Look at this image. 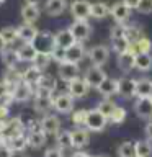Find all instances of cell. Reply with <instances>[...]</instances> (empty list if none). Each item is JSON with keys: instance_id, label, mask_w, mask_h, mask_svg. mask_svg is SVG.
Instances as JSON below:
<instances>
[{"instance_id": "1", "label": "cell", "mask_w": 152, "mask_h": 157, "mask_svg": "<svg viewBox=\"0 0 152 157\" xmlns=\"http://www.w3.org/2000/svg\"><path fill=\"white\" fill-rule=\"evenodd\" d=\"M108 123V118L103 115L101 111H98L97 108L95 110H88V115H87V123H85V128L88 131H103L105 129Z\"/></svg>"}, {"instance_id": "2", "label": "cell", "mask_w": 152, "mask_h": 157, "mask_svg": "<svg viewBox=\"0 0 152 157\" xmlns=\"http://www.w3.org/2000/svg\"><path fill=\"white\" fill-rule=\"evenodd\" d=\"M34 48L38 49V52H48L51 54L52 49L56 48V38H54L52 33H48V31H39L36 39L33 41Z\"/></svg>"}, {"instance_id": "3", "label": "cell", "mask_w": 152, "mask_h": 157, "mask_svg": "<svg viewBox=\"0 0 152 157\" xmlns=\"http://www.w3.org/2000/svg\"><path fill=\"white\" fill-rule=\"evenodd\" d=\"M70 15L74 20H87L90 18V12H92V2L88 0H74L69 5Z\"/></svg>"}, {"instance_id": "4", "label": "cell", "mask_w": 152, "mask_h": 157, "mask_svg": "<svg viewBox=\"0 0 152 157\" xmlns=\"http://www.w3.org/2000/svg\"><path fill=\"white\" fill-rule=\"evenodd\" d=\"M69 29H70V33L74 34L75 41H78V43L87 41L92 34V26L88 25L87 20H75V21L69 26Z\"/></svg>"}, {"instance_id": "5", "label": "cell", "mask_w": 152, "mask_h": 157, "mask_svg": "<svg viewBox=\"0 0 152 157\" xmlns=\"http://www.w3.org/2000/svg\"><path fill=\"white\" fill-rule=\"evenodd\" d=\"M88 59H90L92 66L103 67L108 62V59H110V49H108L105 44L93 46L90 51H88Z\"/></svg>"}, {"instance_id": "6", "label": "cell", "mask_w": 152, "mask_h": 157, "mask_svg": "<svg viewBox=\"0 0 152 157\" xmlns=\"http://www.w3.org/2000/svg\"><path fill=\"white\" fill-rule=\"evenodd\" d=\"M52 106L57 113H62V115H69V113L74 111V97L70 93H59V95L54 97L52 100Z\"/></svg>"}, {"instance_id": "7", "label": "cell", "mask_w": 152, "mask_h": 157, "mask_svg": "<svg viewBox=\"0 0 152 157\" xmlns=\"http://www.w3.org/2000/svg\"><path fill=\"white\" fill-rule=\"evenodd\" d=\"M39 126L46 136H56L61 131V120L56 115H44L39 121Z\"/></svg>"}, {"instance_id": "8", "label": "cell", "mask_w": 152, "mask_h": 157, "mask_svg": "<svg viewBox=\"0 0 152 157\" xmlns=\"http://www.w3.org/2000/svg\"><path fill=\"white\" fill-rule=\"evenodd\" d=\"M57 74H59V78L64 82H70L74 78L80 77L78 74H80V69H78V64H74V62H62L59 64V69H57Z\"/></svg>"}, {"instance_id": "9", "label": "cell", "mask_w": 152, "mask_h": 157, "mask_svg": "<svg viewBox=\"0 0 152 157\" xmlns=\"http://www.w3.org/2000/svg\"><path fill=\"white\" fill-rule=\"evenodd\" d=\"M83 78H85V82L88 83V87H90V88H98V87H100V83L106 78V74H105V71H103L101 67L92 66L90 69H87Z\"/></svg>"}, {"instance_id": "10", "label": "cell", "mask_w": 152, "mask_h": 157, "mask_svg": "<svg viewBox=\"0 0 152 157\" xmlns=\"http://www.w3.org/2000/svg\"><path fill=\"white\" fill-rule=\"evenodd\" d=\"M70 134H72V147H74V149L82 151L83 147H87L88 142H90L88 129H85L83 126H77L75 129L70 131Z\"/></svg>"}, {"instance_id": "11", "label": "cell", "mask_w": 152, "mask_h": 157, "mask_svg": "<svg viewBox=\"0 0 152 157\" xmlns=\"http://www.w3.org/2000/svg\"><path fill=\"white\" fill-rule=\"evenodd\" d=\"M88 83L85 82L83 77H77L74 80L67 82V92L70 93L74 98H83L88 93Z\"/></svg>"}, {"instance_id": "12", "label": "cell", "mask_w": 152, "mask_h": 157, "mask_svg": "<svg viewBox=\"0 0 152 157\" xmlns=\"http://www.w3.org/2000/svg\"><path fill=\"white\" fill-rule=\"evenodd\" d=\"M34 93V87L29 85V83H26L25 80H21L20 83H17V85L13 87V92H12V97L15 101H26L29 100V98L33 97Z\"/></svg>"}, {"instance_id": "13", "label": "cell", "mask_w": 152, "mask_h": 157, "mask_svg": "<svg viewBox=\"0 0 152 157\" xmlns=\"http://www.w3.org/2000/svg\"><path fill=\"white\" fill-rule=\"evenodd\" d=\"M110 15L115 18L116 23H126L131 17V8L127 7L124 2H116L115 5H111L110 8Z\"/></svg>"}, {"instance_id": "14", "label": "cell", "mask_w": 152, "mask_h": 157, "mask_svg": "<svg viewBox=\"0 0 152 157\" xmlns=\"http://www.w3.org/2000/svg\"><path fill=\"white\" fill-rule=\"evenodd\" d=\"M39 15H41V10H39V5H34V3H26L23 5L21 8V18L25 23H29V25H34L39 20Z\"/></svg>"}, {"instance_id": "15", "label": "cell", "mask_w": 152, "mask_h": 157, "mask_svg": "<svg viewBox=\"0 0 152 157\" xmlns=\"http://www.w3.org/2000/svg\"><path fill=\"white\" fill-rule=\"evenodd\" d=\"M85 56V48H83V43H78L75 41L72 46H69L66 49V57L69 62H74V64H78Z\"/></svg>"}, {"instance_id": "16", "label": "cell", "mask_w": 152, "mask_h": 157, "mask_svg": "<svg viewBox=\"0 0 152 157\" xmlns=\"http://www.w3.org/2000/svg\"><path fill=\"white\" fill-rule=\"evenodd\" d=\"M17 51L21 62H34V59L38 56V49L34 48L33 43H23L20 48H17Z\"/></svg>"}, {"instance_id": "17", "label": "cell", "mask_w": 152, "mask_h": 157, "mask_svg": "<svg viewBox=\"0 0 152 157\" xmlns=\"http://www.w3.org/2000/svg\"><path fill=\"white\" fill-rule=\"evenodd\" d=\"M67 8V0H46L44 3V12L49 17H59L66 12Z\"/></svg>"}, {"instance_id": "18", "label": "cell", "mask_w": 152, "mask_h": 157, "mask_svg": "<svg viewBox=\"0 0 152 157\" xmlns=\"http://www.w3.org/2000/svg\"><path fill=\"white\" fill-rule=\"evenodd\" d=\"M118 95L129 98L132 95H136V80L127 77H123L118 80Z\"/></svg>"}, {"instance_id": "19", "label": "cell", "mask_w": 152, "mask_h": 157, "mask_svg": "<svg viewBox=\"0 0 152 157\" xmlns=\"http://www.w3.org/2000/svg\"><path fill=\"white\" fill-rule=\"evenodd\" d=\"M38 29L34 28V25H29V23H23L18 26V39L23 43H33L38 36Z\"/></svg>"}, {"instance_id": "20", "label": "cell", "mask_w": 152, "mask_h": 157, "mask_svg": "<svg viewBox=\"0 0 152 157\" xmlns=\"http://www.w3.org/2000/svg\"><path fill=\"white\" fill-rule=\"evenodd\" d=\"M136 113H137V116H139V118H144V120L152 118V97L137 98Z\"/></svg>"}, {"instance_id": "21", "label": "cell", "mask_w": 152, "mask_h": 157, "mask_svg": "<svg viewBox=\"0 0 152 157\" xmlns=\"http://www.w3.org/2000/svg\"><path fill=\"white\" fill-rule=\"evenodd\" d=\"M52 100H54L52 95H34V101H33L34 111H38V113L49 111L51 108H54L52 106Z\"/></svg>"}, {"instance_id": "22", "label": "cell", "mask_w": 152, "mask_h": 157, "mask_svg": "<svg viewBox=\"0 0 152 157\" xmlns=\"http://www.w3.org/2000/svg\"><path fill=\"white\" fill-rule=\"evenodd\" d=\"M134 59H136V54L132 52L131 49L126 52L118 54V67H120L123 72H129L134 69Z\"/></svg>"}, {"instance_id": "23", "label": "cell", "mask_w": 152, "mask_h": 157, "mask_svg": "<svg viewBox=\"0 0 152 157\" xmlns=\"http://www.w3.org/2000/svg\"><path fill=\"white\" fill-rule=\"evenodd\" d=\"M97 90H98V93H100V95H103L105 98H110L111 95L118 93V80H116V78L106 77L105 80L100 83V87H98Z\"/></svg>"}, {"instance_id": "24", "label": "cell", "mask_w": 152, "mask_h": 157, "mask_svg": "<svg viewBox=\"0 0 152 157\" xmlns=\"http://www.w3.org/2000/svg\"><path fill=\"white\" fill-rule=\"evenodd\" d=\"M26 136H28V146L33 147V149H41L46 144V134H44V131L41 128L34 129V131H29Z\"/></svg>"}, {"instance_id": "25", "label": "cell", "mask_w": 152, "mask_h": 157, "mask_svg": "<svg viewBox=\"0 0 152 157\" xmlns=\"http://www.w3.org/2000/svg\"><path fill=\"white\" fill-rule=\"evenodd\" d=\"M134 69L141 72H149L152 69V54L150 52H139L134 59Z\"/></svg>"}, {"instance_id": "26", "label": "cell", "mask_w": 152, "mask_h": 157, "mask_svg": "<svg viewBox=\"0 0 152 157\" xmlns=\"http://www.w3.org/2000/svg\"><path fill=\"white\" fill-rule=\"evenodd\" d=\"M0 54H2V62L5 64L7 69H15L18 62H21L20 57H18V51L13 49L12 46H7V49H5L3 52H0Z\"/></svg>"}, {"instance_id": "27", "label": "cell", "mask_w": 152, "mask_h": 157, "mask_svg": "<svg viewBox=\"0 0 152 157\" xmlns=\"http://www.w3.org/2000/svg\"><path fill=\"white\" fill-rule=\"evenodd\" d=\"M54 38H56V46L64 48V49H67L69 46H72V44L75 43V38H74V34L70 33L69 28L57 31L56 34H54Z\"/></svg>"}, {"instance_id": "28", "label": "cell", "mask_w": 152, "mask_h": 157, "mask_svg": "<svg viewBox=\"0 0 152 157\" xmlns=\"http://www.w3.org/2000/svg\"><path fill=\"white\" fill-rule=\"evenodd\" d=\"M7 146L12 149L13 152H20L23 149H26L28 146V136L25 134H17V136H10L8 141H7Z\"/></svg>"}, {"instance_id": "29", "label": "cell", "mask_w": 152, "mask_h": 157, "mask_svg": "<svg viewBox=\"0 0 152 157\" xmlns=\"http://www.w3.org/2000/svg\"><path fill=\"white\" fill-rule=\"evenodd\" d=\"M152 95V80L147 78H139L136 80V95L137 98H146Z\"/></svg>"}, {"instance_id": "30", "label": "cell", "mask_w": 152, "mask_h": 157, "mask_svg": "<svg viewBox=\"0 0 152 157\" xmlns=\"http://www.w3.org/2000/svg\"><path fill=\"white\" fill-rule=\"evenodd\" d=\"M110 8L105 2H93L92 3V12H90V17L95 18V20H103L110 15Z\"/></svg>"}, {"instance_id": "31", "label": "cell", "mask_w": 152, "mask_h": 157, "mask_svg": "<svg viewBox=\"0 0 152 157\" xmlns=\"http://www.w3.org/2000/svg\"><path fill=\"white\" fill-rule=\"evenodd\" d=\"M41 75H43V71H41V69H38L36 66H31V67H28L26 71L23 72V80L26 82V83H29V85L36 87V83L39 82Z\"/></svg>"}, {"instance_id": "32", "label": "cell", "mask_w": 152, "mask_h": 157, "mask_svg": "<svg viewBox=\"0 0 152 157\" xmlns=\"http://www.w3.org/2000/svg\"><path fill=\"white\" fill-rule=\"evenodd\" d=\"M152 49V41L146 36H141L139 39H136L134 43H131V51L134 54L139 52H150Z\"/></svg>"}, {"instance_id": "33", "label": "cell", "mask_w": 152, "mask_h": 157, "mask_svg": "<svg viewBox=\"0 0 152 157\" xmlns=\"http://www.w3.org/2000/svg\"><path fill=\"white\" fill-rule=\"evenodd\" d=\"M56 146L61 147L62 151L72 147V134L70 131H59L56 134Z\"/></svg>"}, {"instance_id": "34", "label": "cell", "mask_w": 152, "mask_h": 157, "mask_svg": "<svg viewBox=\"0 0 152 157\" xmlns=\"http://www.w3.org/2000/svg\"><path fill=\"white\" fill-rule=\"evenodd\" d=\"M0 36L3 38V41L7 43V46H12V44L18 39V28L15 26H5L0 29Z\"/></svg>"}, {"instance_id": "35", "label": "cell", "mask_w": 152, "mask_h": 157, "mask_svg": "<svg viewBox=\"0 0 152 157\" xmlns=\"http://www.w3.org/2000/svg\"><path fill=\"white\" fill-rule=\"evenodd\" d=\"M136 155L139 157H150L152 155V144L150 141L142 139L136 142Z\"/></svg>"}, {"instance_id": "36", "label": "cell", "mask_w": 152, "mask_h": 157, "mask_svg": "<svg viewBox=\"0 0 152 157\" xmlns=\"http://www.w3.org/2000/svg\"><path fill=\"white\" fill-rule=\"evenodd\" d=\"M51 62H52L51 54H48V52H38V56H36V59H34L33 66H36L38 69H41V71L44 72L49 67V64H51Z\"/></svg>"}, {"instance_id": "37", "label": "cell", "mask_w": 152, "mask_h": 157, "mask_svg": "<svg viewBox=\"0 0 152 157\" xmlns=\"http://www.w3.org/2000/svg\"><path fill=\"white\" fill-rule=\"evenodd\" d=\"M118 155L120 157H134L136 155V142H123V144L118 147Z\"/></svg>"}, {"instance_id": "38", "label": "cell", "mask_w": 152, "mask_h": 157, "mask_svg": "<svg viewBox=\"0 0 152 157\" xmlns=\"http://www.w3.org/2000/svg\"><path fill=\"white\" fill-rule=\"evenodd\" d=\"M115 108H116V103H115V101H111L110 98H105V100H101L100 103H98L97 110H98V111H101L106 118H110V116H111V113L115 111Z\"/></svg>"}, {"instance_id": "39", "label": "cell", "mask_w": 152, "mask_h": 157, "mask_svg": "<svg viewBox=\"0 0 152 157\" xmlns=\"http://www.w3.org/2000/svg\"><path fill=\"white\" fill-rule=\"evenodd\" d=\"M111 41H113V48H115V51L118 54L126 52V51H129V49H131V41L126 36L118 38V39H111Z\"/></svg>"}, {"instance_id": "40", "label": "cell", "mask_w": 152, "mask_h": 157, "mask_svg": "<svg viewBox=\"0 0 152 157\" xmlns=\"http://www.w3.org/2000/svg\"><path fill=\"white\" fill-rule=\"evenodd\" d=\"M124 118H126V110H124L123 106L116 105L115 111L111 113V116L108 118V121H110V123H115V124H120V123L124 121Z\"/></svg>"}, {"instance_id": "41", "label": "cell", "mask_w": 152, "mask_h": 157, "mask_svg": "<svg viewBox=\"0 0 152 157\" xmlns=\"http://www.w3.org/2000/svg\"><path fill=\"white\" fill-rule=\"evenodd\" d=\"M87 115H88V110H75V111H72V123L75 126H85Z\"/></svg>"}, {"instance_id": "42", "label": "cell", "mask_w": 152, "mask_h": 157, "mask_svg": "<svg viewBox=\"0 0 152 157\" xmlns=\"http://www.w3.org/2000/svg\"><path fill=\"white\" fill-rule=\"evenodd\" d=\"M51 57H52V61H56L57 64L66 62V61H67V57H66V49L56 46V48L52 49V52H51Z\"/></svg>"}, {"instance_id": "43", "label": "cell", "mask_w": 152, "mask_h": 157, "mask_svg": "<svg viewBox=\"0 0 152 157\" xmlns=\"http://www.w3.org/2000/svg\"><path fill=\"white\" fill-rule=\"evenodd\" d=\"M136 10H137L139 13H142V15L152 13V0H141Z\"/></svg>"}, {"instance_id": "44", "label": "cell", "mask_w": 152, "mask_h": 157, "mask_svg": "<svg viewBox=\"0 0 152 157\" xmlns=\"http://www.w3.org/2000/svg\"><path fill=\"white\" fill-rule=\"evenodd\" d=\"M110 36H111V39H118V38H123V36H126V28L123 26L121 23L115 25V26L111 28V33H110Z\"/></svg>"}, {"instance_id": "45", "label": "cell", "mask_w": 152, "mask_h": 157, "mask_svg": "<svg viewBox=\"0 0 152 157\" xmlns=\"http://www.w3.org/2000/svg\"><path fill=\"white\" fill-rule=\"evenodd\" d=\"M44 157H64V151L57 146L48 147V149L44 151Z\"/></svg>"}, {"instance_id": "46", "label": "cell", "mask_w": 152, "mask_h": 157, "mask_svg": "<svg viewBox=\"0 0 152 157\" xmlns=\"http://www.w3.org/2000/svg\"><path fill=\"white\" fill-rule=\"evenodd\" d=\"M0 157H13V151L5 144V146H0Z\"/></svg>"}, {"instance_id": "47", "label": "cell", "mask_w": 152, "mask_h": 157, "mask_svg": "<svg viewBox=\"0 0 152 157\" xmlns=\"http://www.w3.org/2000/svg\"><path fill=\"white\" fill-rule=\"evenodd\" d=\"M123 2H124V3H126V5H127V7H129L131 10H136L141 0H123Z\"/></svg>"}, {"instance_id": "48", "label": "cell", "mask_w": 152, "mask_h": 157, "mask_svg": "<svg viewBox=\"0 0 152 157\" xmlns=\"http://www.w3.org/2000/svg\"><path fill=\"white\" fill-rule=\"evenodd\" d=\"M7 115H8V105L2 103V105H0V120H5Z\"/></svg>"}, {"instance_id": "49", "label": "cell", "mask_w": 152, "mask_h": 157, "mask_svg": "<svg viewBox=\"0 0 152 157\" xmlns=\"http://www.w3.org/2000/svg\"><path fill=\"white\" fill-rule=\"evenodd\" d=\"M146 136H147V139L149 141H152V121H149L147 123V126H146Z\"/></svg>"}, {"instance_id": "50", "label": "cell", "mask_w": 152, "mask_h": 157, "mask_svg": "<svg viewBox=\"0 0 152 157\" xmlns=\"http://www.w3.org/2000/svg\"><path fill=\"white\" fill-rule=\"evenodd\" d=\"M5 49H7V43H5V41H3V38L0 36V52H3Z\"/></svg>"}, {"instance_id": "51", "label": "cell", "mask_w": 152, "mask_h": 157, "mask_svg": "<svg viewBox=\"0 0 152 157\" xmlns=\"http://www.w3.org/2000/svg\"><path fill=\"white\" fill-rule=\"evenodd\" d=\"M25 2H26V3H34V5H38L39 2H41V0H25Z\"/></svg>"}, {"instance_id": "52", "label": "cell", "mask_w": 152, "mask_h": 157, "mask_svg": "<svg viewBox=\"0 0 152 157\" xmlns=\"http://www.w3.org/2000/svg\"><path fill=\"white\" fill-rule=\"evenodd\" d=\"M134 157H139V155H134Z\"/></svg>"}, {"instance_id": "53", "label": "cell", "mask_w": 152, "mask_h": 157, "mask_svg": "<svg viewBox=\"0 0 152 157\" xmlns=\"http://www.w3.org/2000/svg\"><path fill=\"white\" fill-rule=\"evenodd\" d=\"M150 97H152V95H150Z\"/></svg>"}]
</instances>
